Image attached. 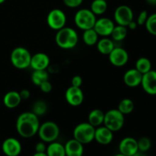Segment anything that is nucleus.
I'll list each match as a JSON object with an SVG mask.
<instances>
[{"label":"nucleus","instance_id":"ddd939ff","mask_svg":"<svg viewBox=\"0 0 156 156\" xmlns=\"http://www.w3.org/2000/svg\"><path fill=\"white\" fill-rule=\"evenodd\" d=\"M2 150L6 156H18L22 150V146L17 139L10 137L3 141Z\"/></svg>","mask_w":156,"mask_h":156},{"label":"nucleus","instance_id":"dca6fc26","mask_svg":"<svg viewBox=\"0 0 156 156\" xmlns=\"http://www.w3.org/2000/svg\"><path fill=\"white\" fill-rule=\"evenodd\" d=\"M50 63V57L44 53H37L31 56L30 66L34 70H47Z\"/></svg>","mask_w":156,"mask_h":156},{"label":"nucleus","instance_id":"a19ab883","mask_svg":"<svg viewBox=\"0 0 156 156\" xmlns=\"http://www.w3.org/2000/svg\"><path fill=\"white\" fill-rule=\"evenodd\" d=\"M146 1L150 5H156V0H146Z\"/></svg>","mask_w":156,"mask_h":156},{"label":"nucleus","instance_id":"79ce46f5","mask_svg":"<svg viewBox=\"0 0 156 156\" xmlns=\"http://www.w3.org/2000/svg\"><path fill=\"white\" fill-rule=\"evenodd\" d=\"M33 156H48L47 155L46 152H42V153H38V152H35V154H34Z\"/></svg>","mask_w":156,"mask_h":156},{"label":"nucleus","instance_id":"2eb2a0df","mask_svg":"<svg viewBox=\"0 0 156 156\" xmlns=\"http://www.w3.org/2000/svg\"><path fill=\"white\" fill-rule=\"evenodd\" d=\"M120 153L126 156H132L139 151L137 140L133 137H125L119 144Z\"/></svg>","mask_w":156,"mask_h":156},{"label":"nucleus","instance_id":"423d86ee","mask_svg":"<svg viewBox=\"0 0 156 156\" xmlns=\"http://www.w3.org/2000/svg\"><path fill=\"white\" fill-rule=\"evenodd\" d=\"M96 20V15L88 9H79L74 17V22L76 27L82 30L93 28Z\"/></svg>","mask_w":156,"mask_h":156},{"label":"nucleus","instance_id":"1a4fd4ad","mask_svg":"<svg viewBox=\"0 0 156 156\" xmlns=\"http://www.w3.org/2000/svg\"><path fill=\"white\" fill-rule=\"evenodd\" d=\"M133 16L132 9L126 5H121L114 11V21L118 25L127 27L128 24L133 20Z\"/></svg>","mask_w":156,"mask_h":156},{"label":"nucleus","instance_id":"aec40b11","mask_svg":"<svg viewBox=\"0 0 156 156\" xmlns=\"http://www.w3.org/2000/svg\"><path fill=\"white\" fill-rule=\"evenodd\" d=\"M21 98L18 91H10L5 94L3 98L4 105L8 108H15L21 104Z\"/></svg>","mask_w":156,"mask_h":156},{"label":"nucleus","instance_id":"c85d7f7f","mask_svg":"<svg viewBox=\"0 0 156 156\" xmlns=\"http://www.w3.org/2000/svg\"><path fill=\"white\" fill-rule=\"evenodd\" d=\"M134 105L133 101L129 98H124L121 100L119 103L117 109L123 114V115H126V114H129L132 113L134 110Z\"/></svg>","mask_w":156,"mask_h":156},{"label":"nucleus","instance_id":"c03bdc74","mask_svg":"<svg viewBox=\"0 0 156 156\" xmlns=\"http://www.w3.org/2000/svg\"><path fill=\"white\" fill-rule=\"evenodd\" d=\"M5 2V0H0V4H2Z\"/></svg>","mask_w":156,"mask_h":156},{"label":"nucleus","instance_id":"f3484780","mask_svg":"<svg viewBox=\"0 0 156 156\" xmlns=\"http://www.w3.org/2000/svg\"><path fill=\"white\" fill-rule=\"evenodd\" d=\"M114 139V132L105 126H100L95 128L94 140L101 145H108Z\"/></svg>","mask_w":156,"mask_h":156},{"label":"nucleus","instance_id":"473e14b6","mask_svg":"<svg viewBox=\"0 0 156 156\" xmlns=\"http://www.w3.org/2000/svg\"><path fill=\"white\" fill-rule=\"evenodd\" d=\"M148 17H149V15H148L147 11L143 10L139 14L138 18H137L136 23L138 25H145L146 21L148 19Z\"/></svg>","mask_w":156,"mask_h":156},{"label":"nucleus","instance_id":"c9c22d12","mask_svg":"<svg viewBox=\"0 0 156 156\" xmlns=\"http://www.w3.org/2000/svg\"><path fill=\"white\" fill-rule=\"evenodd\" d=\"M46 150H47V146H46L44 142L41 141L35 145V152H36L42 153V152H46Z\"/></svg>","mask_w":156,"mask_h":156},{"label":"nucleus","instance_id":"f704fd0d","mask_svg":"<svg viewBox=\"0 0 156 156\" xmlns=\"http://www.w3.org/2000/svg\"><path fill=\"white\" fill-rule=\"evenodd\" d=\"M40 88H41V91L44 93H49L52 91V88H53V86H52L51 82L49 80L45 81L43 83H41L40 85Z\"/></svg>","mask_w":156,"mask_h":156},{"label":"nucleus","instance_id":"a211bd4d","mask_svg":"<svg viewBox=\"0 0 156 156\" xmlns=\"http://www.w3.org/2000/svg\"><path fill=\"white\" fill-rule=\"evenodd\" d=\"M143 74L136 69H130L123 75V82L125 85L130 88H135L141 85Z\"/></svg>","mask_w":156,"mask_h":156},{"label":"nucleus","instance_id":"bb28decb","mask_svg":"<svg viewBox=\"0 0 156 156\" xmlns=\"http://www.w3.org/2000/svg\"><path fill=\"white\" fill-rule=\"evenodd\" d=\"M49 80V74L47 70H34L31 74V82L39 87L41 83Z\"/></svg>","mask_w":156,"mask_h":156},{"label":"nucleus","instance_id":"4c0bfd02","mask_svg":"<svg viewBox=\"0 0 156 156\" xmlns=\"http://www.w3.org/2000/svg\"><path fill=\"white\" fill-rule=\"evenodd\" d=\"M20 96L21 98V100H27L30 98V92L27 89H23L19 92Z\"/></svg>","mask_w":156,"mask_h":156},{"label":"nucleus","instance_id":"a878e982","mask_svg":"<svg viewBox=\"0 0 156 156\" xmlns=\"http://www.w3.org/2000/svg\"><path fill=\"white\" fill-rule=\"evenodd\" d=\"M128 34V29L126 26H122V25H118L114 27V28L113 29V31L111 33V36L112 37V40L114 41H117V42H120V41H123L125 38L126 37Z\"/></svg>","mask_w":156,"mask_h":156},{"label":"nucleus","instance_id":"412c9836","mask_svg":"<svg viewBox=\"0 0 156 156\" xmlns=\"http://www.w3.org/2000/svg\"><path fill=\"white\" fill-rule=\"evenodd\" d=\"M96 45H97V49L99 53L102 55H106V56H108L115 47L114 41L108 38V37H105L102 39L98 40Z\"/></svg>","mask_w":156,"mask_h":156},{"label":"nucleus","instance_id":"7ed1b4c3","mask_svg":"<svg viewBox=\"0 0 156 156\" xmlns=\"http://www.w3.org/2000/svg\"><path fill=\"white\" fill-rule=\"evenodd\" d=\"M31 56L30 51L25 47H15L11 53V62L18 69H25L30 66Z\"/></svg>","mask_w":156,"mask_h":156},{"label":"nucleus","instance_id":"9b49d317","mask_svg":"<svg viewBox=\"0 0 156 156\" xmlns=\"http://www.w3.org/2000/svg\"><path fill=\"white\" fill-rule=\"evenodd\" d=\"M65 98L69 105L73 107H78L83 103L85 97L81 88L71 85L66 91Z\"/></svg>","mask_w":156,"mask_h":156},{"label":"nucleus","instance_id":"0eeeda50","mask_svg":"<svg viewBox=\"0 0 156 156\" xmlns=\"http://www.w3.org/2000/svg\"><path fill=\"white\" fill-rule=\"evenodd\" d=\"M59 127L53 121H47L40 125L37 134L41 141L50 143L56 141L59 136Z\"/></svg>","mask_w":156,"mask_h":156},{"label":"nucleus","instance_id":"6e6552de","mask_svg":"<svg viewBox=\"0 0 156 156\" xmlns=\"http://www.w3.org/2000/svg\"><path fill=\"white\" fill-rule=\"evenodd\" d=\"M66 15L65 12L59 9H52L47 17V22L49 27L55 30H59L66 24Z\"/></svg>","mask_w":156,"mask_h":156},{"label":"nucleus","instance_id":"58836bf2","mask_svg":"<svg viewBox=\"0 0 156 156\" xmlns=\"http://www.w3.org/2000/svg\"><path fill=\"white\" fill-rule=\"evenodd\" d=\"M137 27H138V24H137L136 21H135L133 20V21H131L129 24H128L127 27H127V28H129V30H136V29L137 28Z\"/></svg>","mask_w":156,"mask_h":156},{"label":"nucleus","instance_id":"ea45409f","mask_svg":"<svg viewBox=\"0 0 156 156\" xmlns=\"http://www.w3.org/2000/svg\"><path fill=\"white\" fill-rule=\"evenodd\" d=\"M132 156H147L145 154V152H140V151H138L137 152H136L135 154H134Z\"/></svg>","mask_w":156,"mask_h":156},{"label":"nucleus","instance_id":"72a5a7b5","mask_svg":"<svg viewBox=\"0 0 156 156\" xmlns=\"http://www.w3.org/2000/svg\"><path fill=\"white\" fill-rule=\"evenodd\" d=\"M62 2L67 7L75 9L79 7L83 2V0H62Z\"/></svg>","mask_w":156,"mask_h":156},{"label":"nucleus","instance_id":"393cba45","mask_svg":"<svg viewBox=\"0 0 156 156\" xmlns=\"http://www.w3.org/2000/svg\"><path fill=\"white\" fill-rule=\"evenodd\" d=\"M107 9H108L107 0H93L91 4V8H90V10L96 16L105 14Z\"/></svg>","mask_w":156,"mask_h":156},{"label":"nucleus","instance_id":"9d476101","mask_svg":"<svg viewBox=\"0 0 156 156\" xmlns=\"http://www.w3.org/2000/svg\"><path fill=\"white\" fill-rule=\"evenodd\" d=\"M109 61L116 67H122L129 61V53L125 49L120 47H115L108 55Z\"/></svg>","mask_w":156,"mask_h":156},{"label":"nucleus","instance_id":"20e7f679","mask_svg":"<svg viewBox=\"0 0 156 156\" xmlns=\"http://www.w3.org/2000/svg\"><path fill=\"white\" fill-rule=\"evenodd\" d=\"M94 132L95 127L88 122L81 123L75 127L73 130V138L82 144H88L94 140Z\"/></svg>","mask_w":156,"mask_h":156},{"label":"nucleus","instance_id":"2f4dec72","mask_svg":"<svg viewBox=\"0 0 156 156\" xmlns=\"http://www.w3.org/2000/svg\"><path fill=\"white\" fill-rule=\"evenodd\" d=\"M137 144H138L139 151L143 152H146L150 149L152 146L151 140L148 137L143 136L141 137L139 140H137Z\"/></svg>","mask_w":156,"mask_h":156},{"label":"nucleus","instance_id":"4468645a","mask_svg":"<svg viewBox=\"0 0 156 156\" xmlns=\"http://www.w3.org/2000/svg\"><path fill=\"white\" fill-rule=\"evenodd\" d=\"M141 85L143 90L151 95L156 94V71L151 69L143 75Z\"/></svg>","mask_w":156,"mask_h":156},{"label":"nucleus","instance_id":"7c9ffc66","mask_svg":"<svg viewBox=\"0 0 156 156\" xmlns=\"http://www.w3.org/2000/svg\"><path fill=\"white\" fill-rule=\"evenodd\" d=\"M145 26L149 34L156 36V13L149 15Z\"/></svg>","mask_w":156,"mask_h":156},{"label":"nucleus","instance_id":"6ab92c4d","mask_svg":"<svg viewBox=\"0 0 156 156\" xmlns=\"http://www.w3.org/2000/svg\"><path fill=\"white\" fill-rule=\"evenodd\" d=\"M66 156H82L84 153V145L74 138L68 140L64 146Z\"/></svg>","mask_w":156,"mask_h":156},{"label":"nucleus","instance_id":"37998d69","mask_svg":"<svg viewBox=\"0 0 156 156\" xmlns=\"http://www.w3.org/2000/svg\"><path fill=\"white\" fill-rule=\"evenodd\" d=\"M114 156H126V155H123V154H121V153H119V154H117V155H115Z\"/></svg>","mask_w":156,"mask_h":156},{"label":"nucleus","instance_id":"e433bc0d","mask_svg":"<svg viewBox=\"0 0 156 156\" xmlns=\"http://www.w3.org/2000/svg\"><path fill=\"white\" fill-rule=\"evenodd\" d=\"M82 82H83V80H82V78L80 76H75L72 79L71 83L73 86L79 87V88H80L81 85H82Z\"/></svg>","mask_w":156,"mask_h":156},{"label":"nucleus","instance_id":"f257e3e1","mask_svg":"<svg viewBox=\"0 0 156 156\" xmlns=\"http://www.w3.org/2000/svg\"><path fill=\"white\" fill-rule=\"evenodd\" d=\"M39 118L33 112L21 113L16 120V129L23 138H31L37 134L40 127Z\"/></svg>","mask_w":156,"mask_h":156},{"label":"nucleus","instance_id":"cd10ccee","mask_svg":"<svg viewBox=\"0 0 156 156\" xmlns=\"http://www.w3.org/2000/svg\"><path fill=\"white\" fill-rule=\"evenodd\" d=\"M135 66V69H136L143 75L152 69V62L146 57L139 58L136 62Z\"/></svg>","mask_w":156,"mask_h":156},{"label":"nucleus","instance_id":"f8f14e48","mask_svg":"<svg viewBox=\"0 0 156 156\" xmlns=\"http://www.w3.org/2000/svg\"><path fill=\"white\" fill-rule=\"evenodd\" d=\"M115 24L112 20L108 18H101L96 20L93 28L99 36L105 37L111 36Z\"/></svg>","mask_w":156,"mask_h":156},{"label":"nucleus","instance_id":"c756f323","mask_svg":"<svg viewBox=\"0 0 156 156\" xmlns=\"http://www.w3.org/2000/svg\"><path fill=\"white\" fill-rule=\"evenodd\" d=\"M32 112L36 114L38 117L40 116H43L47 113V105L44 101L39 100L34 102L32 107Z\"/></svg>","mask_w":156,"mask_h":156},{"label":"nucleus","instance_id":"5701e85b","mask_svg":"<svg viewBox=\"0 0 156 156\" xmlns=\"http://www.w3.org/2000/svg\"><path fill=\"white\" fill-rule=\"evenodd\" d=\"M46 153L48 156H66L65 147L61 143L52 142L47 147Z\"/></svg>","mask_w":156,"mask_h":156},{"label":"nucleus","instance_id":"4be33fe9","mask_svg":"<svg viewBox=\"0 0 156 156\" xmlns=\"http://www.w3.org/2000/svg\"><path fill=\"white\" fill-rule=\"evenodd\" d=\"M104 119H105V112L102 110L96 108L92 110L88 114V122L96 128L103 124Z\"/></svg>","mask_w":156,"mask_h":156},{"label":"nucleus","instance_id":"39448f33","mask_svg":"<svg viewBox=\"0 0 156 156\" xmlns=\"http://www.w3.org/2000/svg\"><path fill=\"white\" fill-rule=\"evenodd\" d=\"M124 115L118 109H111L105 113L104 126L112 132H117L123 128L124 125Z\"/></svg>","mask_w":156,"mask_h":156},{"label":"nucleus","instance_id":"f03ea898","mask_svg":"<svg viewBox=\"0 0 156 156\" xmlns=\"http://www.w3.org/2000/svg\"><path fill=\"white\" fill-rule=\"evenodd\" d=\"M55 41L60 48L70 50L76 47L79 43V35L75 29L69 27H64L57 30Z\"/></svg>","mask_w":156,"mask_h":156},{"label":"nucleus","instance_id":"b1692460","mask_svg":"<svg viewBox=\"0 0 156 156\" xmlns=\"http://www.w3.org/2000/svg\"><path fill=\"white\" fill-rule=\"evenodd\" d=\"M83 31L82 40H83L84 43L88 46L95 45L98 41L99 35L94 30V29H88V30H83Z\"/></svg>","mask_w":156,"mask_h":156}]
</instances>
